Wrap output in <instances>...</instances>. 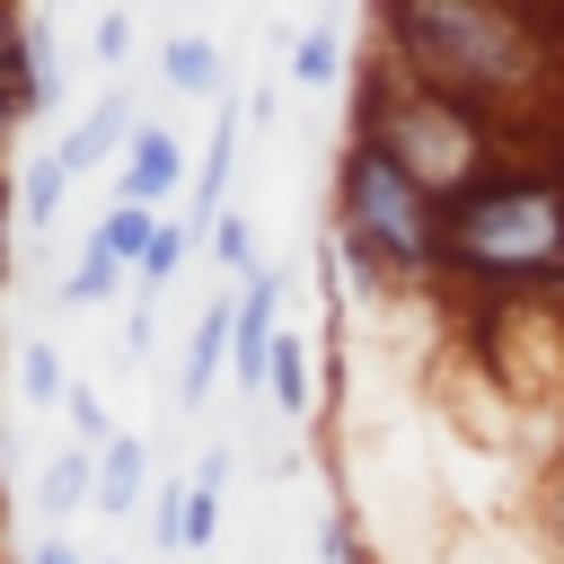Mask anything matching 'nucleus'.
<instances>
[{
	"mask_svg": "<svg viewBox=\"0 0 564 564\" xmlns=\"http://www.w3.org/2000/svg\"><path fill=\"white\" fill-rule=\"evenodd\" d=\"M441 229H449V203L423 194L379 141H344V150H335V238H344L388 291L441 273Z\"/></svg>",
	"mask_w": 564,
	"mask_h": 564,
	"instance_id": "20e7f679",
	"label": "nucleus"
},
{
	"mask_svg": "<svg viewBox=\"0 0 564 564\" xmlns=\"http://www.w3.org/2000/svg\"><path fill=\"white\" fill-rule=\"evenodd\" d=\"M185 185H194V159H185V141H176L167 123H141V132L123 141V159H115V194H123V203H150V212H167Z\"/></svg>",
	"mask_w": 564,
	"mask_h": 564,
	"instance_id": "423d86ee",
	"label": "nucleus"
},
{
	"mask_svg": "<svg viewBox=\"0 0 564 564\" xmlns=\"http://www.w3.org/2000/svg\"><path fill=\"white\" fill-rule=\"evenodd\" d=\"M150 449H141V432H115L106 449H97V511L106 520H123V511H141L150 502Z\"/></svg>",
	"mask_w": 564,
	"mask_h": 564,
	"instance_id": "9b49d317",
	"label": "nucleus"
},
{
	"mask_svg": "<svg viewBox=\"0 0 564 564\" xmlns=\"http://www.w3.org/2000/svg\"><path fill=\"white\" fill-rule=\"evenodd\" d=\"M0 291H9V229H0Z\"/></svg>",
	"mask_w": 564,
	"mask_h": 564,
	"instance_id": "c85d7f7f",
	"label": "nucleus"
},
{
	"mask_svg": "<svg viewBox=\"0 0 564 564\" xmlns=\"http://www.w3.org/2000/svg\"><path fill=\"white\" fill-rule=\"evenodd\" d=\"M9 220H18V212H9V167H0V229H9Z\"/></svg>",
	"mask_w": 564,
	"mask_h": 564,
	"instance_id": "cd10ccee",
	"label": "nucleus"
},
{
	"mask_svg": "<svg viewBox=\"0 0 564 564\" xmlns=\"http://www.w3.org/2000/svg\"><path fill=\"white\" fill-rule=\"evenodd\" d=\"M26 564H88V555H79V546H70V538H62V529H44V538H35V546H26Z\"/></svg>",
	"mask_w": 564,
	"mask_h": 564,
	"instance_id": "393cba45",
	"label": "nucleus"
},
{
	"mask_svg": "<svg viewBox=\"0 0 564 564\" xmlns=\"http://www.w3.org/2000/svg\"><path fill=\"white\" fill-rule=\"evenodd\" d=\"M344 79V35L335 26H300L291 35V88H335Z\"/></svg>",
	"mask_w": 564,
	"mask_h": 564,
	"instance_id": "a211bd4d",
	"label": "nucleus"
},
{
	"mask_svg": "<svg viewBox=\"0 0 564 564\" xmlns=\"http://www.w3.org/2000/svg\"><path fill=\"white\" fill-rule=\"evenodd\" d=\"M308 361H317V344L282 326V335H273V361H264V397H273V405H282L291 423H300V414L317 405V379H308Z\"/></svg>",
	"mask_w": 564,
	"mask_h": 564,
	"instance_id": "4468645a",
	"label": "nucleus"
},
{
	"mask_svg": "<svg viewBox=\"0 0 564 564\" xmlns=\"http://www.w3.org/2000/svg\"><path fill=\"white\" fill-rule=\"evenodd\" d=\"M203 238H212V256H220V273H238V282L256 273V229H247V212H220V220H212Z\"/></svg>",
	"mask_w": 564,
	"mask_h": 564,
	"instance_id": "4be33fe9",
	"label": "nucleus"
},
{
	"mask_svg": "<svg viewBox=\"0 0 564 564\" xmlns=\"http://www.w3.org/2000/svg\"><path fill=\"white\" fill-rule=\"evenodd\" d=\"M150 546L159 555H185V476H159L150 485Z\"/></svg>",
	"mask_w": 564,
	"mask_h": 564,
	"instance_id": "412c9836",
	"label": "nucleus"
},
{
	"mask_svg": "<svg viewBox=\"0 0 564 564\" xmlns=\"http://www.w3.org/2000/svg\"><path fill=\"white\" fill-rule=\"evenodd\" d=\"M18 123H26V115H18V88H9V62H0V159H9V141H18Z\"/></svg>",
	"mask_w": 564,
	"mask_h": 564,
	"instance_id": "a878e982",
	"label": "nucleus"
},
{
	"mask_svg": "<svg viewBox=\"0 0 564 564\" xmlns=\"http://www.w3.org/2000/svg\"><path fill=\"white\" fill-rule=\"evenodd\" d=\"M88 53H97V70H115V62L132 53V18H123V9H106V18L88 26Z\"/></svg>",
	"mask_w": 564,
	"mask_h": 564,
	"instance_id": "b1692460",
	"label": "nucleus"
},
{
	"mask_svg": "<svg viewBox=\"0 0 564 564\" xmlns=\"http://www.w3.org/2000/svg\"><path fill=\"white\" fill-rule=\"evenodd\" d=\"M62 194H70V167L53 159V150H35L18 176H9V212L26 220V229H53V212H62Z\"/></svg>",
	"mask_w": 564,
	"mask_h": 564,
	"instance_id": "2eb2a0df",
	"label": "nucleus"
},
{
	"mask_svg": "<svg viewBox=\"0 0 564 564\" xmlns=\"http://www.w3.org/2000/svg\"><path fill=\"white\" fill-rule=\"evenodd\" d=\"M441 273L476 291H564V176L546 167H494L449 203Z\"/></svg>",
	"mask_w": 564,
	"mask_h": 564,
	"instance_id": "f03ea898",
	"label": "nucleus"
},
{
	"mask_svg": "<svg viewBox=\"0 0 564 564\" xmlns=\"http://www.w3.org/2000/svg\"><path fill=\"white\" fill-rule=\"evenodd\" d=\"M159 79H167L176 97H203V106L229 97V79H220V44H212V35H167V44H159Z\"/></svg>",
	"mask_w": 564,
	"mask_h": 564,
	"instance_id": "ddd939ff",
	"label": "nucleus"
},
{
	"mask_svg": "<svg viewBox=\"0 0 564 564\" xmlns=\"http://www.w3.org/2000/svg\"><path fill=\"white\" fill-rule=\"evenodd\" d=\"M361 564H370V555H361Z\"/></svg>",
	"mask_w": 564,
	"mask_h": 564,
	"instance_id": "7c9ffc66",
	"label": "nucleus"
},
{
	"mask_svg": "<svg viewBox=\"0 0 564 564\" xmlns=\"http://www.w3.org/2000/svg\"><path fill=\"white\" fill-rule=\"evenodd\" d=\"M229 317H238V291H220V300L194 317V335H185V361H176V405H203V397L229 379Z\"/></svg>",
	"mask_w": 564,
	"mask_h": 564,
	"instance_id": "1a4fd4ad",
	"label": "nucleus"
},
{
	"mask_svg": "<svg viewBox=\"0 0 564 564\" xmlns=\"http://www.w3.org/2000/svg\"><path fill=\"white\" fill-rule=\"evenodd\" d=\"M9 388H18L35 414H44V405H62V397H70V361H62V344H53V335H26V344H18V361H9Z\"/></svg>",
	"mask_w": 564,
	"mask_h": 564,
	"instance_id": "dca6fc26",
	"label": "nucleus"
},
{
	"mask_svg": "<svg viewBox=\"0 0 564 564\" xmlns=\"http://www.w3.org/2000/svg\"><path fill=\"white\" fill-rule=\"evenodd\" d=\"M238 141H247V106H238V97H220V106H212V141H203V159H194V185H185V194H194V212H185L194 229H212V220L229 212Z\"/></svg>",
	"mask_w": 564,
	"mask_h": 564,
	"instance_id": "0eeeda50",
	"label": "nucleus"
},
{
	"mask_svg": "<svg viewBox=\"0 0 564 564\" xmlns=\"http://www.w3.org/2000/svg\"><path fill=\"white\" fill-rule=\"evenodd\" d=\"M9 88H18V115H26V123L62 106V44H53L44 18H26V35H18V53H9Z\"/></svg>",
	"mask_w": 564,
	"mask_h": 564,
	"instance_id": "9d476101",
	"label": "nucleus"
},
{
	"mask_svg": "<svg viewBox=\"0 0 564 564\" xmlns=\"http://www.w3.org/2000/svg\"><path fill=\"white\" fill-rule=\"evenodd\" d=\"M62 414H70V441H79V449H106V441H115V414H106V397H97V388H79V379H70Z\"/></svg>",
	"mask_w": 564,
	"mask_h": 564,
	"instance_id": "5701e85b",
	"label": "nucleus"
},
{
	"mask_svg": "<svg viewBox=\"0 0 564 564\" xmlns=\"http://www.w3.org/2000/svg\"><path fill=\"white\" fill-rule=\"evenodd\" d=\"M185 256H194V220H159V238H150V256L132 264V282H141V300H159L176 273H185Z\"/></svg>",
	"mask_w": 564,
	"mask_h": 564,
	"instance_id": "6ab92c4d",
	"label": "nucleus"
},
{
	"mask_svg": "<svg viewBox=\"0 0 564 564\" xmlns=\"http://www.w3.org/2000/svg\"><path fill=\"white\" fill-rule=\"evenodd\" d=\"M379 62H397L414 88L476 106L485 123L520 115L555 79L529 0H379Z\"/></svg>",
	"mask_w": 564,
	"mask_h": 564,
	"instance_id": "f257e3e1",
	"label": "nucleus"
},
{
	"mask_svg": "<svg viewBox=\"0 0 564 564\" xmlns=\"http://www.w3.org/2000/svg\"><path fill=\"white\" fill-rule=\"evenodd\" d=\"M18 35H26V9H18V0H0V62L18 53Z\"/></svg>",
	"mask_w": 564,
	"mask_h": 564,
	"instance_id": "bb28decb",
	"label": "nucleus"
},
{
	"mask_svg": "<svg viewBox=\"0 0 564 564\" xmlns=\"http://www.w3.org/2000/svg\"><path fill=\"white\" fill-rule=\"evenodd\" d=\"M35 511L44 520H70V511H97V449H53L44 467H35Z\"/></svg>",
	"mask_w": 564,
	"mask_h": 564,
	"instance_id": "f8f14e48",
	"label": "nucleus"
},
{
	"mask_svg": "<svg viewBox=\"0 0 564 564\" xmlns=\"http://www.w3.org/2000/svg\"><path fill=\"white\" fill-rule=\"evenodd\" d=\"M159 220H167V212H150V203H123V194H115V203H106V220H97L88 238H97V247H106V256H115V264L132 273V264L150 256V238H159Z\"/></svg>",
	"mask_w": 564,
	"mask_h": 564,
	"instance_id": "f3484780",
	"label": "nucleus"
},
{
	"mask_svg": "<svg viewBox=\"0 0 564 564\" xmlns=\"http://www.w3.org/2000/svg\"><path fill=\"white\" fill-rule=\"evenodd\" d=\"M273 335H282V273L256 264L238 282V317H229V379L247 397H264V361H273Z\"/></svg>",
	"mask_w": 564,
	"mask_h": 564,
	"instance_id": "39448f33",
	"label": "nucleus"
},
{
	"mask_svg": "<svg viewBox=\"0 0 564 564\" xmlns=\"http://www.w3.org/2000/svg\"><path fill=\"white\" fill-rule=\"evenodd\" d=\"M132 132H141V115H132V97H123V88H106V97H97V106H88V115H79V123H70L62 141H53V159H62V167H70V185H79L88 167H106V159H123V141H132Z\"/></svg>",
	"mask_w": 564,
	"mask_h": 564,
	"instance_id": "6e6552de",
	"label": "nucleus"
},
{
	"mask_svg": "<svg viewBox=\"0 0 564 564\" xmlns=\"http://www.w3.org/2000/svg\"><path fill=\"white\" fill-rule=\"evenodd\" d=\"M115 291H123V264H115V256L88 238V247H79V264L62 273V308H106Z\"/></svg>",
	"mask_w": 564,
	"mask_h": 564,
	"instance_id": "aec40b11",
	"label": "nucleus"
},
{
	"mask_svg": "<svg viewBox=\"0 0 564 564\" xmlns=\"http://www.w3.org/2000/svg\"><path fill=\"white\" fill-rule=\"evenodd\" d=\"M352 141H379L423 194H441V203H458L467 185H485L494 176V123L476 115V106H458V97H441V88H414L397 62H361V79H352Z\"/></svg>",
	"mask_w": 564,
	"mask_h": 564,
	"instance_id": "7ed1b4c3",
	"label": "nucleus"
},
{
	"mask_svg": "<svg viewBox=\"0 0 564 564\" xmlns=\"http://www.w3.org/2000/svg\"><path fill=\"white\" fill-rule=\"evenodd\" d=\"M106 564H115V555H106Z\"/></svg>",
	"mask_w": 564,
	"mask_h": 564,
	"instance_id": "c756f323",
	"label": "nucleus"
}]
</instances>
